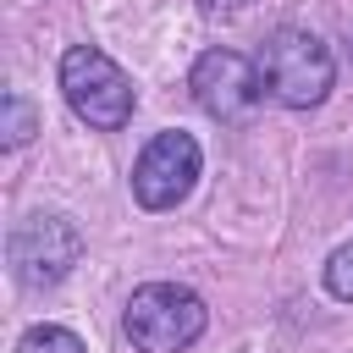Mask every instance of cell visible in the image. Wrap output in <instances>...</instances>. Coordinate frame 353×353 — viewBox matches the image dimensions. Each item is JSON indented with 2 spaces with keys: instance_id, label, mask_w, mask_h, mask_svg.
I'll return each instance as SVG.
<instances>
[{
  "instance_id": "6",
  "label": "cell",
  "mask_w": 353,
  "mask_h": 353,
  "mask_svg": "<svg viewBox=\"0 0 353 353\" xmlns=\"http://www.w3.org/2000/svg\"><path fill=\"white\" fill-rule=\"evenodd\" d=\"M199 182V143L188 132H160L132 165V193L143 210H176Z\"/></svg>"
},
{
  "instance_id": "7",
  "label": "cell",
  "mask_w": 353,
  "mask_h": 353,
  "mask_svg": "<svg viewBox=\"0 0 353 353\" xmlns=\"http://www.w3.org/2000/svg\"><path fill=\"white\" fill-rule=\"evenodd\" d=\"M17 353H88V347H83V336L66 331V325H33V331L17 342Z\"/></svg>"
},
{
  "instance_id": "3",
  "label": "cell",
  "mask_w": 353,
  "mask_h": 353,
  "mask_svg": "<svg viewBox=\"0 0 353 353\" xmlns=\"http://www.w3.org/2000/svg\"><path fill=\"white\" fill-rule=\"evenodd\" d=\"M61 94L99 132H116L132 121V77L94 44H72L61 55Z\"/></svg>"
},
{
  "instance_id": "2",
  "label": "cell",
  "mask_w": 353,
  "mask_h": 353,
  "mask_svg": "<svg viewBox=\"0 0 353 353\" xmlns=\"http://www.w3.org/2000/svg\"><path fill=\"white\" fill-rule=\"evenodd\" d=\"M204 298L176 287V281H149L127 298V314H121V331L138 353H182L188 342L204 336Z\"/></svg>"
},
{
  "instance_id": "9",
  "label": "cell",
  "mask_w": 353,
  "mask_h": 353,
  "mask_svg": "<svg viewBox=\"0 0 353 353\" xmlns=\"http://www.w3.org/2000/svg\"><path fill=\"white\" fill-rule=\"evenodd\" d=\"M325 287H331V298L353 303V243H342V248L325 259Z\"/></svg>"
},
{
  "instance_id": "1",
  "label": "cell",
  "mask_w": 353,
  "mask_h": 353,
  "mask_svg": "<svg viewBox=\"0 0 353 353\" xmlns=\"http://www.w3.org/2000/svg\"><path fill=\"white\" fill-rule=\"evenodd\" d=\"M331 77H336V61L325 39H314L309 28H276L259 50V83L276 105L309 110L331 94Z\"/></svg>"
},
{
  "instance_id": "10",
  "label": "cell",
  "mask_w": 353,
  "mask_h": 353,
  "mask_svg": "<svg viewBox=\"0 0 353 353\" xmlns=\"http://www.w3.org/2000/svg\"><path fill=\"white\" fill-rule=\"evenodd\" d=\"M237 6H248V0H199V11H210V17L215 11H237Z\"/></svg>"
},
{
  "instance_id": "8",
  "label": "cell",
  "mask_w": 353,
  "mask_h": 353,
  "mask_svg": "<svg viewBox=\"0 0 353 353\" xmlns=\"http://www.w3.org/2000/svg\"><path fill=\"white\" fill-rule=\"evenodd\" d=\"M0 132H6L11 149H22V143L33 138V105H28L22 94H6V127H0Z\"/></svg>"
},
{
  "instance_id": "5",
  "label": "cell",
  "mask_w": 353,
  "mask_h": 353,
  "mask_svg": "<svg viewBox=\"0 0 353 353\" xmlns=\"http://www.w3.org/2000/svg\"><path fill=\"white\" fill-rule=\"evenodd\" d=\"M188 88H193V105H199L204 116H215V121L248 116V110L259 105V94H265L259 61H248V55H237V50H204V55L193 61Z\"/></svg>"
},
{
  "instance_id": "4",
  "label": "cell",
  "mask_w": 353,
  "mask_h": 353,
  "mask_svg": "<svg viewBox=\"0 0 353 353\" xmlns=\"http://www.w3.org/2000/svg\"><path fill=\"white\" fill-rule=\"evenodd\" d=\"M77 254H83V237L66 215H28L6 237V259L22 287H55L77 265Z\"/></svg>"
}]
</instances>
